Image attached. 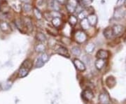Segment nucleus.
Segmentation results:
<instances>
[{
  "instance_id": "obj_1",
  "label": "nucleus",
  "mask_w": 126,
  "mask_h": 104,
  "mask_svg": "<svg viewBox=\"0 0 126 104\" xmlns=\"http://www.w3.org/2000/svg\"><path fill=\"white\" fill-rule=\"evenodd\" d=\"M75 40L79 43H83L87 40V35L83 31H77L75 34Z\"/></svg>"
},
{
  "instance_id": "obj_2",
  "label": "nucleus",
  "mask_w": 126,
  "mask_h": 104,
  "mask_svg": "<svg viewBox=\"0 0 126 104\" xmlns=\"http://www.w3.org/2000/svg\"><path fill=\"white\" fill-rule=\"evenodd\" d=\"M125 10L123 8H122V6L117 7L115 9L114 13H113V18L116 20H121L124 17L125 15Z\"/></svg>"
},
{
  "instance_id": "obj_3",
  "label": "nucleus",
  "mask_w": 126,
  "mask_h": 104,
  "mask_svg": "<svg viewBox=\"0 0 126 104\" xmlns=\"http://www.w3.org/2000/svg\"><path fill=\"white\" fill-rule=\"evenodd\" d=\"M93 96H94L93 92L90 89L84 90L82 92V98L87 101H89L90 100L93 99Z\"/></svg>"
},
{
  "instance_id": "obj_4",
  "label": "nucleus",
  "mask_w": 126,
  "mask_h": 104,
  "mask_svg": "<svg viewBox=\"0 0 126 104\" xmlns=\"http://www.w3.org/2000/svg\"><path fill=\"white\" fill-rule=\"evenodd\" d=\"M24 27L27 28L29 31H32L33 30V24H32V20L29 17H24L22 19Z\"/></svg>"
},
{
  "instance_id": "obj_5",
  "label": "nucleus",
  "mask_w": 126,
  "mask_h": 104,
  "mask_svg": "<svg viewBox=\"0 0 126 104\" xmlns=\"http://www.w3.org/2000/svg\"><path fill=\"white\" fill-rule=\"evenodd\" d=\"M48 6L53 11H59L60 10V4L57 0H48Z\"/></svg>"
},
{
  "instance_id": "obj_6",
  "label": "nucleus",
  "mask_w": 126,
  "mask_h": 104,
  "mask_svg": "<svg viewBox=\"0 0 126 104\" xmlns=\"http://www.w3.org/2000/svg\"><path fill=\"white\" fill-rule=\"evenodd\" d=\"M112 30L114 36H120L124 31V27L121 25H115L112 27Z\"/></svg>"
},
{
  "instance_id": "obj_7",
  "label": "nucleus",
  "mask_w": 126,
  "mask_h": 104,
  "mask_svg": "<svg viewBox=\"0 0 126 104\" xmlns=\"http://www.w3.org/2000/svg\"><path fill=\"white\" fill-rule=\"evenodd\" d=\"M74 65L75 66V67L80 71H84L86 70V66L83 62H81V60L79 59H75L73 62Z\"/></svg>"
},
{
  "instance_id": "obj_8",
  "label": "nucleus",
  "mask_w": 126,
  "mask_h": 104,
  "mask_svg": "<svg viewBox=\"0 0 126 104\" xmlns=\"http://www.w3.org/2000/svg\"><path fill=\"white\" fill-rule=\"evenodd\" d=\"M0 29L6 34H9L11 32V26L9 23L5 21H0Z\"/></svg>"
},
{
  "instance_id": "obj_9",
  "label": "nucleus",
  "mask_w": 126,
  "mask_h": 104,
  "mask_svg": "<svg viewBox=\"0 0 126 104\" xmlns=\"http://www.w3.org/2000/svg\"><path fill=\"white\" fill-rule=\"evenodd\" d=\"M87 19L88 20V23L90 24V26H93V27H95L96 25L97 24V16L94 13H91L90 15H88Z\"/></svg>"
},
{
  "instance_id": "obj_10",
  "label": "nucleus",
  "mask_w": 126,
  "mask_h": 104,
  "mask_svg": "<svg viewBox=\"0 0 126 104\" xmlns=\"http://www.w3.org/2000/svg\"><path fill=\"white\" fill-rule=\"evenodd\" d=\"M109 56V51L105 50H99L97 51L96 57H97V59H107Z\"/></svg>"
},
{
  "instance_id": "obj_11",
  "label": "nucleus",
  "mask_w": 126,
  "mask_h": 104,
  "mask_svg": "<svg viewBox=\"0 0 126 104\" xmlns=\"http://www.w3.org/2000/svg\"><path fill=\"white\" fill-rule=\"evenodd\" d=\"M9 7L8 2L6 0H1L0 1V11L2 13H7L9 11Z\"/></svg>"
},
{
  "instance_id": "obj_12",
  "label": "nucleus",
  "mask_w": 126,
  "mask_h": 104,
  "mask_svg": "<svg viewBox=\"0 0 126 104\" xmlns=\"http://www.w3.org/2000/svg\"><path fill=\"white\" fill-rule=\"evenodd\" d=\"M99 101L100 104H109L110 98L107 94L102 93L99 96Z\"/></svg>"
},
{
  "instance_id": "obj_13",
  "label": "nucleus",
  "mask_w": 126,
  "mask_h": 104,
  "mask_svg": "<svg viewBox=\"0 0 126 104\" xmlns=\"http://www.w3.org/2000/svg\"><path fill=\"white\" fill-rule=\"evenodd\" d=\"M56 52L60 55L63 56V57H69V52H68L67 49L64 46H59L58 48L56 50Z\"/></svg>"
},
{
  "instance_id": "obj_14",
  "label": "nucleus",
  "mask_w": 126,
  "mask_h": 104,
  "mask_svg": "<svg viewBox=\"0 0 126 104\" xmlns=\"http://www.w3.org/2000/svg\"><path fill=\"white\" fill-rule=\"evenodd\" d=\"M116 84V79L113 76H109L107 79H106V85L108 86L109 88H112L115 86V85Z\"/></svg>"
},
{
  "instance_id": "obj_15",
  "label": "nucleus",
  "mask_w": 126,
  "mask_h": 104,
  "mask_svg": "<svg viewBox=\"0 0 126 104\" xmlns=\"http://www.w3.org/2000/svg\"><path fill=\"white\" fill-rule=\"evenodd\" d=\"M103 34L104 37H105L107 39H111L113 36H114V35H113V33L112 28H110V27H108V28L105 29L104 30Z\"/></svg>"
},
{
  "instance_id": "obj_16",
  "label": "nucleus",
  "mask_w": 126,
  "mask_h": 104,
  "mask_svg": "<svg viewBox=\"0 0 126 104\" xmlns=\"http://www.w3.org/2000/svg\"><path fill=\"white\" fill-rule=\"evenodd\" d=\"M34 50L36 51V52H39V53H43L46 50V45L42 43H38L35 45L34 47Z\"/></svg>"
},
{
  "instance_id": "obj_17",
  "label": "nucleus",
  "mask_w": 126,
  "mask_h": 104,
  "mask_svg": "<svg viewBox=\"0 0 126 104\" xmlns=\"http://www.w3.org/2000/svg\"><path fill=\"white\" fill-rule=\"evenodd\" d=\"M104 64H105V59H97L95 61L94 66H95V67H96L97 69L101 70L104 67Z\"/></svg>"
},
{
  "instance_id": "obj_18",
  "label": "nucleus",
  "mask_w": 126,
  "mask_h": 104,
  "mask_svg": "<svg viewBox=\"0 0 126 104\" xmlns=\"http://www.w3.org/2000/svg\"><path fill=\"white\" fill-rule=\"evenodd\" d=\"M51 22H52L53 26L55 28H58L62 25V20L60 18H53L51 20Z\"/></svg>"
},
{
  "instance_id": "obj_19",
  "label": "nucleus",
  "mask_w": 126,
  "mask_h": 104,
  "mask_svg": "<svg viewBox=\"0 0 126 104\" xmlns=\"http://www.w3.org/2000/svg\"><path fill=\"white\" fill-rule=\"evenodd\" d=\"M80 25H81V28L83 29V30H87L90 28V24L88 23V20L87 18H85L83 20H82L80 23Z\"/></svg>"
},
{
  "instance_id": "obj_20",
  "label": "nucleus",
  "mask_w": 126,
  "mask_h": 104,
  "mask_svg": "<svg viewBox=\"0 0 126 104\" xmlns=\"http://www.w3.org/2000/svg\"><path fill=\"white\" fill-rule=\"evenodd\" d=\"M29 72V69L27 68H25V67H22L20 68L19 70V73H18V76L20 78H24L28 74Z\"/></svg>"
},
{
  "instance_id": "obj_21",
  "label": "nucleus",
  "mask_w": 126,
  "mask_h": 104,
  "mask_svg": "<svg viewBox=\"0 0 126 104\" xmlns=\"http://www.w3.org/2000/svg\"><path fill=\"white\" fill-rule=\"evenodd\" d=\"M36 39L37 41H40V42H45L46 41V35L42 33V32H37L36 35Z\"/></svg>"
},
{
  "instance_id": "obj_22",
  "label": "nucleus",
  "mask_w": 126,
  "mask_h": 104,
  "mask_svg": "<svg viewBox=\"0 0 126 104\" xmlns=\"http://www.w3.org/2000/svg\"><path fill=\"white\" fill-rule=\"evenodd\" d=\"M92 3H93V0H80L79 1V4L81 5L83 8L90 6Z\"/></svg>"
},
{
  "instance_id": "obj_23",
  "label": "nucleus",
  "mask_w": 126,
  "mask_h": 104,
  "mask_svg": "<svg viewBox=\"0 0 126 104\" xmlns=\"http://www.w3.org/2000/svg\"><path fill=\"white\" fill-rule=\"evenodd\" d=\"M77 22H78V19H77V18L75 15H71L69 17L68 23L70 24L71 26H75L77 24Z\"/></svg>"
},
{
  "instance_id": "obj_24",
  "label": "nucleus",
  "mask_w": 126,
  "mask_h": 104,
  "mask_svg": "<svg viewBox=\"0 0 126 104\" xmlns=\"http://www.w3.org/2000/svg\"><path fill=\"white\" fill-rule=\"evenodd\" d=\"M94 48H95V45H94V43H88V45H86L85 50H86V52L87 53L90 54V53H92L93 52V50H94Z\"/></svg>"
},
{
  "instance_id": "obj_25",
  "label": "nucleus",
  "mask_w": 126,
  "mask_h": 104,
  "mask_svg": "<svg viewBox=\"0 0 126 104\" xmlns=\"http://www.w3.org/2000/svg\"><path fill=\"white\" fill-rule=\"evenodd\" d=\"M72 54H74L75 56H79L81 53V50L80 49V48L79 47H78V46H74V47H73L72 48Z\"/></svg>"
},
{
  "instance_id": "obj_26",
  "label": "nucleus",
  "mask_w": 126,
  "mask_h": 104,
  "mask_svg": "<svg viewBox=\"0 0 126 104\" xmlns=\"http://www.w3.org/2000/svg\"><path fill=\"white\" fill-rule=\"evenodd\" d=\"M32 66V62H31V60H30V59L25 60V61L23 63V64H22V67L27 68H28L29 70L31 68Z\"/></svg>"
},
{
  "instance_id": "obj_27",
  "label": "nucleus",
  "mask_w": 126,
  "mask_h": 104,
  "mask_svg": "<svg viewBox=\"0 0 126 104\" xmlns=\"http://www.w3.org/2000/svg\"><path fill=\"white\" fill-rule=\"evenodd\" d=\"M34 14L37 20H41L42 18V13L37 8H34Z\"/></svg>"
},
{
  "instance_id": "obj_28",
  "label": "nucleus",
  "mask_w": 126,
  "mask_h": 104,
  "mask_svg": "<svg viewBox=\"0 0 126 104\" xmlns=\"http://www.w3.org/2000/svg\"><path fill=\"white\" fill-rule=\"evenodd\" d=\"M47 31L50 34H52V35H56L57 34H58V31H57V29H56V28L55 27H51L50 26L47 28Z\"/></svg>"
},
{
  "instance_id": "obj_29",
  "label": "nucleus",
  "mask_w": 126,
  "mask_h": 104,
  "mask_svg": "<svg viewBox=\"0 0 126 104\" xmlns=\"http://www.w3.org/2000/svg\"><path fill=\"white\" fill-rule=\"evenodd\" d=\"M23 9L25 12H30L32 10V6L30 4H24L23 6Z\"/></svg>"
},
{
  "instance_id": "obj_30",
  "label": "nucleus",
  "mask_w": 126,
  "mask_h": 104,
  "mask_svg": "<svg viewBox=\"0 0 126 104\" xmlns=\"http://www.w3.org/2000/svg\"><path fill=\"white\" fill-rule=\"evenodd\" d=\"M40 58L44 63H46V62L48 61V59H49V56L48 55L47 53L43 52V53L41 54V55L40 56Z\"/></svg>"
},
{
  "instance_id": "obj_31",
  "label": "nucleus",
  "mask_w": 126,
  "mask_h": 104,
  "mask_svg": "<svg viewBox=\"0 0 126 104\" xmlns=\"http://www.w3.org/2000/svg\"><path fill=\"white\" fill-rule=\"evenodd\" d=\"M67 4L71 5V6L75 7V8H77V6L79 4V1L77 0H67Z\"/></svg>"
},
{
  "instance_id": "obj_32",
  "label": "nucleus",
  "mask_w": 126,
  "mask_h": 104,
  "mask_svg": "<svg viewBox=\"0 0 126 104\" xmlns=\"http://www.w3.org/2000/svg\"><path fill=\"white\" fill-rule=\"evenodd\" d=\"M44 62L41 60L40 57H39L38 59H36V68H41V67H42L44 65Z\"/></svg>"
},
{
  "instance_id": "obj_33",
  "label": "nucleus",
  "mask_w": 126,
  "mask_h": 104,
  "mask_svg": "<svg viewBox=\"0 0 126 104\" xmlns=\"http://www.w3.org/2000/svg\"><path fill=\"white\" fill-rule=\"evenodd\" d=\"M51 17L53 18H60L61 17V14L60 13L59 11H53L51 12H50Z\"/></svg>"
},
{
  "instance_id": "obj_34",
  "label": "nucleus",
  "mask_w": 126,
  "mask_h": 104,
  "mask_svg": "<svg viewBox=\"0 0 126 104\" xmlns=\"http://www.w3.org/2000/svg\"><path fill=\"white\" fill-rule=\"evenodd\" d=\"M66 9L67 10L68 12H69L70 13H73L74 11H76V8L75 7L72 6L71 5L68 4H66Z\"/></svg>"
},
{
  "instance_id": "obj_35",
  "label": "nucleus",
  "mask_w": 126,
  "mask_h": 104,
  "mask_svg": "<svg viewBox=\"0 0 126 104\" xmlns=\"http://www.w3.org/2000/svg\"><path fill=\"white\" fill-rule=\"evenodd\" d=\"M78 17H79V18L80 19V20H83V19H85V18H86V13L84 12V11H83L82 12H81V13H79V15H78Z\"/></svg>"
},
{
  "instance_id": "obj_36",
  "label": "nucleus",
  "mask_w": 126,
  "mask_h": 104,
  "mask_svg": "<svg viewBox=\"0 0 126 104\" xmlns=\"http://www.w3.org/2000/svg\"><path fill=\"white\" fill-rule=\"evenodd\" d=\"M125 1H126V0H117L116 6H117L118 7H119V6H122L123 4H125Z\"/></svg>"
},
{
  "instance_id": "obj_37",
  "label": "nucleus",
  "mask_w": 126,
  "mask_h": 104,
  "mask_svg": "<svg viewBox=\"0 0 126 104\" xmlns=\"http://www.w3.org/2000/svg\"><path fill=\"white\" fill-rule=\"evenodd\" d=\"M58 1L60 4H65V2L67 1V0H57Z\"/></svg>"
},
{
  "instance_id": "obj_38",
  "label": "nucleus",
  "mask_w": 126,
  "mask_h": 104,
  "mask_svg": "<svg viewBox=\"0 0 126 104\" xmlns=\"http://www.w3.org/2000/svg\"><path fill=\"white\" fill-rule=\"evenodd\" d=\"M21 1L25 4H30V0H21Z\"/></svg>"
},
{
  "instance_id": "obj_39",
  "label": "nucleus",
  "mask_w": 126,
  "mask_h": 104,
  "mask_svg": "<svg viewBox=\"0 0 126 104\" xmlns=\"http://www.w3.org/2000/svg\"><path fill=\"white\" fill-rule=\"evenodd\" d=\"M125 4H126V1H125Z\"/></svg>"
}]
</instances>
